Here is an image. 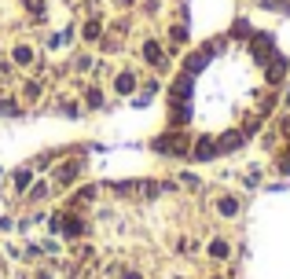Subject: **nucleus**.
I'll return each instance as SVG.
<instances>
[{
  "instance_id": "1",
  "label": "nucleus",
  "mask_w": 290,
  "mask_h": 279,
  "mask_svg": "<svg viewBox=\"0 0 290 279\" xmlns=\"http://www.w3.org/2000/svg\"><path fill=\"white\" fill-rule=\"evenodd\" d=\"M283 74H287V59H283V55H272V63H268V74H265V77L275 85V81H283Z\"/></svg>"
},
{
  "instance_id": "14",
  "label": "nucleus",
  "mask_w": 290,
  "mask_h": 279,
  "mask_svg": "<svg viewBox=\"0 0 290 279\" xmlns=\"http://www.w3.org/2000/svg\"><path fill=\"white\" fill-rule=\"evenodd\" d=\"M85 99H88V107H103V96H100V88H88V96H85Z\"/></svg>"
},
{
  "instance_id": "10",
  "label": "nucleus",
  "mask_w": 290,
  "mask_h": 279,
  "mask_svg": "<svg viewBox=\"0 0 290 279\" xmlns=\"http://www.w3.org/2000/svg\"><path fill=\"white\" fill-rule=\"evenodd\" d=\"M114 88H118V92H133V88H136V77H133V74H121V77L114 81Z\"/></svg>"
},
{
  "instance_id": "19",
  "label": "nucleus",
  "mask_w": 290,
  "mask_h": 279,
  "mask_svg": "<svg viewBox=\"0 0 290 279\" xmlns=\"http://www.w3.org/2000/svg\"><path fill=\"white\" fill-rule=\"evenodd\" d=\"M125 279H140V276H136V272H125Z\"/></svg>"
},
{
  "instance_id": "7",
  "label": "nucleus",
  "mask_w": 290,
  "mask_h": 279,
  "mask_svg": "<svg viewBox=\"0 0 290 279\" xmlns=\"http://www.w3.org/2000/svg\"><path fill=\"white\" fill-rule=\"evenodd\" d=\"M15 63L30 66V63H34V48H30V44H18V48H15Z\"/></svg>"
},
{
  "instance_id": "11",
  "label": "nucleus",
  "mask_w": 290,
  "mask_h": 279,
  "mask_svg": "<svg viewBox=\"0 0 290 279\" xmlns=\"http://www.w3.org/2000/svg\"><path fill=\"white\" fill-rule=\"evenodd\" d=\"M63 228H67V235H81V231H85V221H77V217H67V224H63Z\"/></svg>"
},
{
  "instance_id": "5",
  "label": "nucleus",
  "mask_w": 290,
  "mask_h": 279,
  "mask_svg": "<svg viewBox=\"0 0 290 279\" xmlns=\"http://www.w3.org/2000/svg\"><path fill=\"white\" fill-rule=\"evenodd\" d=\"M242 136H246V132H232V136H221V140H217V151H232V147H239Z\"/></svg>"
},
{
  "instance_id": "15",
  "label": "nucleus",
  "mask_w": 290,
  "mask_h": 279,
  "mask_svg": "<svg viewBox=\"0 0 290 279\" xmlns=\"http://www.w3.org/2000/svg\"><path fill=\"white\" fill-rule=\"evenodd\" d=\"M15 188H18V191L30 188V173H26V169H18V173H15Z\"/></svg>"
},
{
  "instance_id": "13",
  "label": "nucleus",
  "mask_w": 290,
  "mask_h": 279,
  "mask_svg": "<svg viewBox=\"0 0 290 279\" xmlns=\"http://www.w3.org/2000/svg\"><path fill=\"white\" fill-rule=\"evenodd\" d=\"M206 66V55H191L188 59V74H195V70H202Z\"/></svg>"
},
{
  "instance_id": "3",
  "label": "nucleus",
  "mask_w": 290,
  "mask_h": 279,
  "mask_svg": "<svg viewBox=\"0 0 290 279\" xmlns=\"http://www.w3.org/2000/svg\"><path fill=\"white\" fill-rule=\"evenodd\" d=\"M77 173H81V162H67L63 169L55 173V180H59V184H70V180L77 176Z\"/></svg>"
},
{
  "instance_id": "2",
  "label": "nucleus",
  "mask_w": 290,
  "mask_h": 279,
  "mask_svg": "<svg viewBox=\"0 0 290 279\" xmlns=\"http://www.w3.org/2000/svg\"><path fill=\"white\" fill-rule=\"evenodd\" d=\"M254 55L257 59H272V37H265V33L254 37Z\"/></svg>"
},
{
  "instance_id": "18",
  "label": "nucleus",
  "mask_w": 290,
  "mask_h": 279,
  "mask_svg": "<svg viewBox=\"0 0 290 279\" xmlns=\"http://www.w3.org/2000/svg\"><path fill=\"white\" fill-rule=\"evenodd\" d=\"M279 169H283V173H290V155H283V158H279Z\"/></svg>"
},
{
  "instance_id": "9",
  "label": "nucleus",
  "mask_w": 290,
  "mask_h": 279,
  "mask_svg": "<svg viewBox=\"0 0 290 279\" xmlns=\"http://www.w3.org/2000/svg\"><path fill=\"white\" fill-rule=\"evenodd\" d=\"M209 254H213L217 261H221V257H228V254H232V246H228L224 239H213V243H209Z\"/></svg>"
},
{
  "instance_id": "8",
  "label": "nucleus",
  "mask_w": 290,
  "mask_h": 279,
  "mask_svg": "<svg viewBox=\"0 0 290 279\" xmlns=\"http://www.w3.org/2000/svg\"><path fill=\"white\" fill-rule=\"evenodd\" d=\"M217 209H221L224 217H232V213H239V198H228V195H224L221 202H217Z\"/></svg>"
},
{
  "instance_id": "4",
  "label": "nucleus",
  "mask_w": 290,
  "mask_h": 279,
  "mask_svg": "<svg viewBox=\"0 0 290 279\" xmlns=\"http://www.w3.org/2000/svg\"><path fill=\"white\" fill-rule=\"evenodd\" d=\"M143 55H147V63H154V66L166 63V55H162V48H158V41H147V44H143Z\"/></svg>"
},
{
  "instance_id": "17",
  "label": "nucleus",
  "mask_w": 290,
  "mask_h": 279,
  "mask_svg": "<svg viewBox=\"0 0 290 279\" xmlns=\"http://www.w3.org/2000/svg\"><path fill=\"white\" fill-rule=\"evenodd\" d=\"M279 132H283V136L290 140V118H279Z\"/></svg>"
},
{
  "instance_id": "16",
  "label": "nucleus",
  "mask_w": 290,
  "mask_h": 279,
  "mask_svg": "<svg viewBox=\"0 0 290 279\" xmlns=\"http://www.w3.org/2000/svg\"><path fill=\"white\" fill-rule=\"evenodd\" d=\"M26 8L34 11V15H37V18H41V11H44V4H41V0H26Z\"/></svg>"
},
{
  "instance_id": "6",
  "label": "nucleus",
  "mask_w": 290,
  "mask_h": 279,
  "mask_svg": "<svg viewBox=\"0 0 290 279\" xmlns=\"http://www.w3.org/2000/svg\"><path fill=\"white\" fill-rule=\"evenodd\" d=\"M217 155V143L213 140H202L199 147H195V158H199V162H206V158H213Z\"/></svg>"
},
{
  "instance_id": "12",
  "label": "nucleus",
  "mask_w": 290,
  "mask_h": 279,
  "mask_svg": "<svg viewBox=\"0 0 290 279\" xmlns=\"http://www.w3.org/2000/svg\"><path fill=\"white\" fill-rule=\"evenodd\" d=\"M96 37H100V18L85 22V41H96Z\"/></svg>"
}]
</instances>
